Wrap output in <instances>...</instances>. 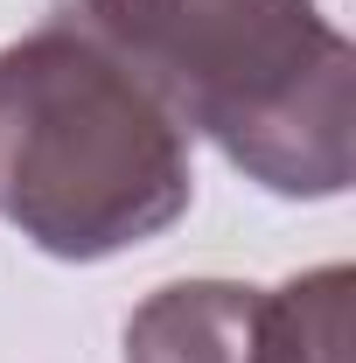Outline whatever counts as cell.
<instances>
[{
    "instance_id": "cell-2",
    "label": "cell",
    "mask_w": 356,
    "mask_h": 363,
    "mask_svg": "<svg viewBox=\"0 0 356 363\" xmlns=\"http://www.w3.org/2000/svg\"><path fill=\"white\" fill-rule=\"evenodd\" d=\"M196 161L175 112L77 7L0 49V224L43 259L98 266L175 230Z\"/></svg>"
},
{
    "instance_id": "cell-1",
    "label": "cell",
    "mask_w": 356,
    "mask_h": 363,
    "mask_svg": "<svg viewBox=\"0 0 356 363\" xmlns=\"http://www.w3.org/2000/svg\"><path fill=\"white\" fill-rule=\"evenodd\" d=\"M189 140L287 203L356 182V49L321 0H70Z\"/></svg>"
},
{
    "instance_id": "cell-4",
    "label": "cell",
    "mask_w": 356,
    "mask_h": 363,
    "mask_svg": "<svg viewBox=\"0 0 356 363\" xmlns=\"http://www.w3.org/2000/svg\"><path fill=\"white\" fill-rule=\"evenodd\" d=\"M356 272L343 259L279 279L259 301V363H350Z\"/></svg>"
},
{
    "instance_id": "cell-3",
    "label": "cell",
    "mask_w": 356,
    "mask_h": 363,
    "mask_svg": "<svg viewBox=\"0 0 356 363\" xmlns=\"http://www.w3.org/2000/svg\"><path fill=\"white\" fill-rule=\"evenodd\" d=\"M259 301L245 279H168L126 315V363H259Z\"/></svg>"
}]
</instances>
